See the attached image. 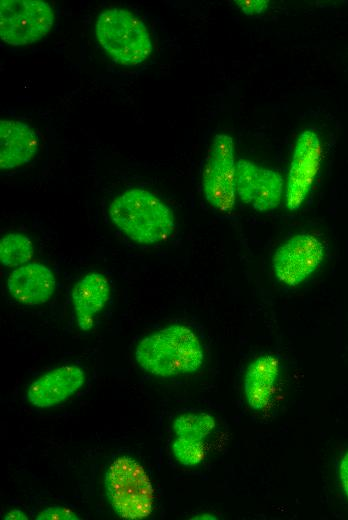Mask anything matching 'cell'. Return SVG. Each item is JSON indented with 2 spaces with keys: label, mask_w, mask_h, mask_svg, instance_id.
<instances>
[{
  "label": "cell",
  "mask_w": 348,
  "mask_h": 520,
  "mask_svg": "<svg viewBox=\"0 0 348 520\" xmlns=\"http://www.w3.org/2000/svg\"><path fill=\"white\" fill-rule=\"evenodd\" d=\"M134 356L142 370L161 378L192 374L204 362L198 336L181 324L166 326L142 338Z\"/></svg>",
  "instance_id": "cell-1"
},
{
  "label": "cell",
  "mask_w": 348,
  "mask_h": 520,
  "mask_svg": "<svg viewBox=\"0 0 348 520\" xmlns=\"http://www.w3.org/2000/svg\"><path fill=\"white\" fill-rule=\"evenodd\" d=\"M112 223L130 240L140 245L160 243L173 233L172 210L152 192L131 188L109 205Z\"/></svg>",
  "instance_id": "cell-2"
},
{
  "label": "cell",
  "mask_w": 348,
  "mask_h": 520,
  "mask_svg": "<svg viewBox=\"0 0 348 520\" xmlns=\"http://www.w3.org/2000/svg\"><path fill=\"white\" fill-rule=\"evenodd\" d=\"M104 483L109 503L120 518L143 520L151 515L155 490L137 460L127 455L115 458L106 469Z\"/></svg>",
  "instance_id": "cell-3"
},
{
  "label": "cell",
  "mask_w": 348,
  "mask_h": 520,
  "mask_svg": "<svg viewBox=\"0 0 348 520\" xmlns=\"http://www.w3.org/2000/svg\"><path fill=\"white\" fill-rule=\"evenodd\" d=\"M95 35L103 50L121 65L141 64L153 50L144 22L121 8H109L98 15Z\"/></svg>",
  "instance_id": "cell-4"
},
{
  "label": "cell",
  "mask_w": 348,
  "mask_h": 520,
  "mask_svg": "<svg viewBox=\"0 0 348 520\" xmlns=\"http://www.w3.org/2000/svg\"><path fill=\"white\" fill-rule=\"evenodd\" d=\"M54 13L41 0H2L0 37L11 46H25L42 39L51 30Z\"/></svg>",
  "instance_id": "cell-5"
},
{
  "label": "cell",
  "mask_w": 348,
  "mask_h": 520,
  "mask_svg": "<svg viewBox=\"0 0 348 520\" xmlns=\"http://www.w3.org/2000/svg\"><path fill=\"white\" fill-rule=\"evenodd\" d=\"M234 142L227 134H216L202 172L206 201L221 212L233 209L236 199Z\"/></svg>",
  "instance_id": "cell-6"
},
{
  "label": "cell",
  "mask_w": 348,
  "mask_h": 520,
  "mask_svg": "<svg viewBox=\"0 0 348 520\" xmlns=\"http://www.w3.org/2000/svg\"><path fill=\"white\" fill-rule=\"evenodd\" d=\"M324 257L325 246L319 238L309 233H299L276 249L272 268L280 282L297 286L319 268Z\"/></svg>",
  "instance_id": "cell-7"
},
{
  "label": "cell",
  "mask_w": 348,
  "mask_h": 520,
  "mask_svg": "<svg viewBox=\"0 0 348 520\" xmlns=\"http://www.w3.org/2000/svg\"><path fill=\"white\" fill-rule=\"evenodd\" d=\"M322 158L319 136L303 131L296 140L287 179L286 207L297 211L305 201L318 175Z\"/></svg>",
  "instance_id": "cell-8"
},
{
  "label": "cell",
  "mask_w": 348,
  "mask_h": 520,
  "mask_svg": "<svg viewBox=\"0 0 348 520\" xmlns=\"http://www.w3.org/2000/svg\"><path fill=\"white\" fill-rule=\"evenodd\" d=\"M235 183L240 200L256 211L273 210L281 201L284 180L274 170L239 159L236 162Z\"/></svg>",
  "instance_id": "cell-9"
},
{
  "label": "cell",
  "mask_w": 348,
  "mask_h": 520,
  "mask_svg": "<svg viewBox=\"0 0 348 520\" xmlns=\"http://www.w3.org/2000/svg\"><path fill=\"white\" fill-rule=\"evenodd\" d=\"M85 380V372L80 366L63 365L34 380L26 391V398L34 407L51 408L77 393Z\"/></svg>",
  "instance_id": "cell-10"
},
{
  "label": "cell",
  "mask_w": 348,
  "mask_h": 520,
  "mask_svg": "<svg viewBox=\"0 0 348 520\" xmlns=\"http://www.w3.org/2000/svg\"><path fill=\"white\" fill-rule=\"evenodd\" d=\"M56 288L54 273L44 264L29 262L15 268L7 279L9 294L24 305L46 303Z\"/></svg>",
  "instance_id": "cell-11"
},
{
  "label": "cell",
  "mask_w": 348,
  "mask_h": 520,
  "mask_svg": "<svg viewBox=\"0 0 348 520\" xmlns=\"http://www.w3.org/2000/svg\"><path fill=\"white\" fill-rule=\"evenodd\" d=\"M110 283L99 272H90L77 281L71 292V301L77 326L89 331L96 315L105 307L110 298Z\"/></svg>",
  "instance_id": "cell-12"
},
{
  "label": "cell",
  "mask_w": 348,
  "mask_h": 520,
  "mask_svg": "<svg viewBox=\"0 0 348 520\" xmlns=\"http://www.w3.org/2000/svg\"><path fill=\"white\" fill-rule=\"evenodd\" d=\"M39 141L27 124L4 119L0 121V168L10 170L29 163L37 154Z\"/></svg>",
  "instance_id": "cell-13"
},
{
  "label": "cell",
  "mask_w": 348,
  "mask_h": 520,
  "mask_svg": "<svg viewBox=\"0 0 348 520\" xmlns=\"http://www.w3.org/2000/svg\"><path fill=\"white\" fill-rule=\"evenodd\" d=\"M279 370L278 359L270 354L257 357L247 367L243 386L247 403L253 410H262L271 403Z\"/></svg>",
  "instance_id": "cell-14"
},
{
  "label": "cell",
  "mask_w": 348,
  "mask_h": 520,
  "mask_svg": "<svg viewBox=\"0 0 348 520\" xmlns=\"http://www.w3.org/2000/svg\"><path fill=\"white\" fill-rule=\"evenodd\" d=\"M172 427L177 437L203 441L215 429L216 422L207 412H186L174 419Z\"/></svg>",
  "instance_id": "cell-15"
},
{
  "label": "cell",
  "mask_w": 348,
  "mask_h": 520,
  "mask_svg": "<svg viewBox=\"0 0 348 520\" xmlns=\"http://www.w3.org/2000/svg\"><path fill=\"white\" fill-rule=\"evenodd\" d=\"M33 251L30 238L19 233H10L1 238L0 262L5 267L17 268L29 263Z\"/></svg>",
  "instance_id": "cell-16"
},
{
  "label": "cell",
  "mask_w": 348,
  "mask_h": 520,
  "mask_svg": "<svg viewBox=\"0 0 348 520\" xmlns=\"http://www.w3.org/2000/svg\"><path fill=\"white\" fill-rule=\"evenodd\" d=\"M172 452L176 460L183 466L194 467L205 458L204 441L176 437L172 443Z\"/></svg>",
  "instance_id": "cell-17"
},
{
  "label": "cell",
  "mask_w": 348,
  "mask_h": 520,
  "mask_svg": "<svg viewBox=\"0 0 348 520\" xmlns=\"http://www.w3.org/2000/svg\"><path fill=\"white\" fill-rule=\"evenodd\" d=\"M37 520H79L80 517L71 509L63 506H49L43 509L37 516Z\"/></svg>",
  "instance_id": "cell-18"
},
{
  "label": "cell",
  "mask_w": 348,
  "mask_h": 520,
  "mask_svg": "<svg viewBox=\"0 0 348 520\" xmlns=\"http://www.w3.org/2000/svg\"><path fill=\"white\" fill-rule=\"evenodd\" d=\"M242 12L248 16L263 13L268 7V0H237L233 1Z\"/></svg>",
  "instance_id": "cell-19"
},
{
  "label": "cell",
  "mask_w": 348,
  "mask_h": 520,
  "mask_svg": "<svg viewBox=\"0 0 348 520\" xmlns=\"http://www.w3.org/2000/svg\"><path fill=\"white\" fill-rule=\"evenodd\" d=\"M339 478L342 489L348 498V451L344 453L339 464Z\"/></svg>",
  "instance_id": "cell-20"
},
{
  "label": "cell",
  "mask_w": 348,
  "mask_h": 520,
  "mask_svg": "<svg viewBox=\"0 0 348 520\" xmlns=\"http://www.w3.org/2000/svg\"><path fill=\"white\" fill-rule=\"evenodd\" d=\"M6 520H27L28 516L20 509L10 510L5 516Z\"/></svg>",
  "instance_id": "cell-21"
},
{
  "label": "cell",
  "mask_w": 348,
  "mask_h": 520,
  "mask_svg": "<svg viewBox=\"0 0 348 520\" xmlns=\"http://www.w3.org/2000/svg\"><path fill=\"white\" fill-rule=\"evenodd\" d=\"M194 519H204V518H208V519H216L215 517L213 516H209V515H202V516H196V517H193Z\"/></svg>",
  "instance_id": "cell-22"
}]
</instances>
